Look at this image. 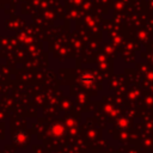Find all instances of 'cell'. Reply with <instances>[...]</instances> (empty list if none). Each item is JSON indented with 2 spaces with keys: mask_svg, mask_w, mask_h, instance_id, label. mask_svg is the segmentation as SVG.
Listing matches in <instances>:
<instances>
[{
  "mask_svg": "<svg viewBox=\"0 0 153 153\" xmlns=\"http://www.w3.org/2000/svg\"><path fill=\"white\" fill-rule=\"evenodd\" d=\"M94 81H96V76L91 72H85V73H82L80 75V84L86 86V87L92 86L94 84Z\"/></svg>",
  "mask_w": 153,
  "mask_h": 153,
  "instance_id": "cell-1",
  "label": "cell"
},
{
  "mask_svg": "<svg viewBox=\"0 0 153 153\" xmlns=\"http://www.w3.org/2000/svg\"><path fill=\"white\" fill-rule=\"evenodd\" d=\"M26 134H25V131H18V133H16L14 134V136H13V141L16 142V143H23L25 140H26Z\"/></svg>",
  "mask_w": 153,
  "mask_h": 153,
  "instance_id": "cell-2",
  "label": "cell"
},
{
  "mask_svg": "<svg viewBox=\"0 0 153 153\" xmlns=\"http://www.w3.org/2000/svg\"><path fill=\"white\" fill-rule=\"evenodd\" d=\"M63 129H65V128H63L62 124H60V123L57 124V123H56V124L53 126V128H51V133H53L55 136H60V135L63 133Z\"/></svg>",
  "mask_w": 153,
  "mask_h": 153,
  "instance_id": "cell-3",
  "label": "cell"
}]
</instances>
